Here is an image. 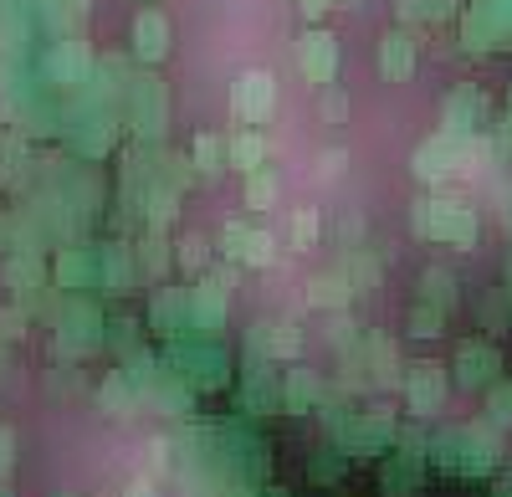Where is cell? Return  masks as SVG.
Returning a JSON list of instances; mask_svg holds the SVG:
<instances>
[{
    "label": "cell",
    "instance_id": "obj_42",
    "mask_svg": "<svg viewBox=\"0 0 512 497\" xmlns=\"http://www.w3.org/2000/svg\"><path fill=\"white\" fill-rule=\"evenodd\" d=\"M159 164H164V170H159V185L180 190V195H185V190L200 180V175H195V164H190V154H164Z\"/></svg>",
    "mask_w": 512,
    "mask_h": 497
},
{
    "label": "cell",
    "instance_id": "obj_12",
    "mask_svg": "<svg viewBox=\"0 0 512 497\" xmlns=\"http://www.w3.org/2000/svg\"><path fill=\"white\" fill-rule=\"evenodd\" d=\"M221 257L236 267H272L277 262V236L267 226H246V221H226L221 231Z\"/></svg>",
    "mask_w": 512,
    "mask_h": 497
},
{
    "label": "cell",
    "instance_id": "obj_11",
    "mask_svg": "<svg viewBox=\"0 0 512 497\" xmlns=\"http://www.w3.org/2000/svg\"><path fill=\"white\" fill-rule=\"evenodd\" d=\"M451 380L461 390H487L502 380V349L487 339H461L456 359H451Z\"/></svg>",
    "mask_w": 512,
    "mask_h": 497
},
{
    "label": "cell",
    "instance_id": "obj_44",
    "mask_svg": "<svg viewBox=\"0 0 512 497\" xmlns=\"http://www.w3.org/2000/svg\"><path fill=\"white\" fill-rule=\"evenodd\" d=\"M180 267H185V272H200V277L210 272V246H205V236H195V231L180 236Z\"/></svg>",
    "mask_w": 512,
    "mask_h": 497
},
{
    "label": "cell",
    "instance_id": "obj_47",
    "mask_svg": "<svg viewBox=\"0 0 512 497\" xmlns=\"http://www.w3.org/2000/svg\"><path fill=\"white\" fill-rule=\"evenodd\" d=\"M26 328H31V318L21 308H0V339H21Z\"/></svg>",
    "mask_w": 512,
    "mask_h": 497
},
{
    "label": "cell",
    "instance_id": "obj_27",
    "mask_svg": "<svg viewBox=\"0 0 512 497\" xmlns=\"http://www.w3.org/2000/svg\"><path fill=\"white\" fill-rule=\"evenodd\" d=\"M318 416H323V431H328V441H338V446H344L349 426L359 421V405H354V395H349V390H328V395L318 400Z\"/></svg>",
    "mask_w": 512,
    "mask_h": 497
},
{
    "label": "cell",
    "instance_id": "obj_50",
    "mask_svg": "<svg viewBox=\"0 0 512 497\" xmlns=\"http://www.w3.org/2000/svg\"><path fill=\"white\" fill-rule=\"evenodd\" d=\"M395 6H400V21H410V26H415V21H420V26L431 21V6H425V0H395Z\"/></svg>",
    "mask_w": 512,
    "mask_h": 497
},
{
    "label": "cell",
    "instance_id": "obj_8",
    "mask_svg": "<svg viewBox=\"0 0 512 497\" xmlns=\"http://www.w3.org/2000/svg\"><path fill=\"white\" fill-rule=\"evenodd\" d=\"M241 410L256 421H267L282 410V375H272V359L246 349V369H241Z\"/></svg>",
    "mask_w": 512,
    "mask_h": 497
},
{
    "label": "cell",
    "instance_id": "obj_22",
    "mask_svg": "<svg viewBox=\"0 0 512 497\" xmlns=\"http://www.w3.org/2000/svg\"><path fill=\"white\" fill-rule=\"evenodd\" d=\"M226 298L231 293H226L221 282H210V277L195 287V334H216V339L226 334V318H231Z\"/></svg>",
    "mask_w": 512,
    "mask_h": 497
},
{
    "label": "cell",
    "instance_id": "obj_59",
    "mask_svg": "<svg viewBox=\"0 0 512 497\" xmlns=\"http://www.w3.org/2000/svg\"><path fill=\"white\" fill-rule=\"evenodd\" d=\"M502 231L512 236V200H507V211H502Z\"/></svg>",
    "mask_w": 512,
    "mask_h": 497
},
{
    "label": "cell",
    "instance_id": "obj_37",
    "mask_svg": "<svg viewBox=\"0 0 512 497\" xmlns=\"http://www.w3.org/2000/svg\"><path fill=\"white\" fill-rule=\"evenodd\" d=\"M241 195H246V211H272V205H277V195H282V180H277V170H267V164H262V170H251Z\"/></svg>",
    "mask_w": 512,
    "mask_h": 497
},
{
    "label": "cell",
    "instance_id": "obj_38",
    "mask_svg": "<svg viewBox=\"0 0 512 497\" xmlns=\"http://www.w3.org/2000/svg\"><path fill=\"white\" fill-rule=\"evenodd\" d=\"M318 241H323V216L313 211V205H297L292 211V246L297 252H313Z\"/></svg>",
    "mask_w": 512,
    "mask_h": 497
},
{
    "label": "cell",
    "instance_id": "obj_40",
    "mask_svg": "<svg viewBox=\"0 0 512 497\" xmlns=\"http://www.w3.org/2000/svg\"><path fill=\"white\" fill-rule=\"evenodd\" d=\"M482 395H487V421H492L497 431H512V380H497V385H487Z\"/></svg>",
    "mask_w": 512,
    "mask_h": 497
},
{
    "label": "cell",
    "instance_id": "obj_36",
    "mask_svg": "<svg viewBox=\"0 0 512 497\" xmlns=\"http://www.w3.org/2000/svg\"><path fill=\"white\" fill-rule=\"evenodd\" d=\"M175 211H180V190L154 185V190H149V200H144V226H149V231H159V236H169V221H175Z\"/></svg>",
    "mask_w": 512,
    "mask_h": 497
},
{
    "label": "cell",
    "instance_id": "obj_34",
    "mask_svg": "<svg viewBox=\"0 0 512 497\" xmlns=\"http://www.w3.org/2000/svg\"><path fill=\"white\" fill-rule=\"evenodd\" d=\"M477 323L487 328V334H507L512 328V293L507 287H487L482 303H477Z\"/></svg>",
    "mask_w": 512,
    "mask_h": 497
},
{
    "label": "cell",
    "instance_id": "obj_18",
    "mask_svg": "<svg viewBox=\"0 0 512 497\" xmlns=\"http://www.w3.org/2000/svg\"><path fill=\"white\" fill-rule=\"evenodd\" d=\"M323 395H328V385H323L318 369L292 364L287 375H282V410H287V416H308V410H318Z\"/></svg>",
    "mask_w": 512,
    "mask_h": 497
},
{
    "label": "cell",
    "instance_id": "obj_35",
    "mask_svg": "<svg viewBox=\"0 0 512 497\" xmlns=\"http://www.w3.org/2000/svg\"><path fill=\"white\" fill-rule=\"evenodd\" d=\"M190 164H195V175L200 180H216L221 170H226V139H216V134H200L195 144H190Z\"/></svg>",
    "mask_w": 512,
    "mask_h": 497
},
{
    "label": "cell",
    "instance_id": "obj_2",
    "mask_svg": "<svg viewBox=\"0 0 512 497\" xmlns=\"http://www.w3.org/2000/svg\"><path fill=\"white\" fill-rule=\"evenodd\" d=\"M164 364L175 369V375L200 395V390H226L231 385V354H226V344L216 339V334H190V339H175L169 344V354H164Z\"/></svg>",
    "mask_w": 512,
    "mask_h": 497
},
{
    "label": "cell",
    "instance_id": "obj_62",
    "mask_svg": "<svg viewBox=\"0 0 512 497\" xmlns=\"http://www.w3.org/2000/svg\"><path fill=\"white\" fill-rule=\"evenodd\" d=\"M272 497H282V492H272Z\"/></svg>",
    "mask_w": 512,
    "mask_h": 497
},
{
    "label": "cell",
    "instance_id": "obj_20",
    "mask_svg": "<svg viewBox=\"0 0 512 497\" xmlns=\"http://www.w3.org/2000/svg\"><path fill=\"white\" fill-rule=\"evenodd\" d=\"M359 359H364V369H369L374 390H390V385H400V380H405L400 354H395V344L384 339V334H364V339H359Z\"/></svg>",
    "mask_w": 512,
    "mask_h": 497
},
{
    "label": "cell",
    "instance_id": "obj_15",
    "mask_svg": "<svg viewBox=\"0 0 512 497\" xmlns=\"http://www.w3.org/2000/svg\"><path fill=\"white\" fill-rule=\"evenodd\" d=\"M246 349L262 354V359L297 364V354H303V328H297V323H277V318H262V323H251Z\"/></svg>",
    "mask_w": 512,
    "mask_h": 497
},
{
    "label": "cell",
    "instance_id": "obj_4",
    "mask_svg": "<svg viewBox=\"0 0 512 497\" xmlns=\"http://www.w3.org/2000/svg\"><path fill=\"white\" fill-rule=\"evenodd\" d=\"M52 339H57V354H62V359L98 354V349L108 344V318H103V308H98L88 293H67Z\"/></svg>",
    "mask_w": 512,
    "mask_h": 497
},
{
    "label": "cell",
    "instance_id": "obj_10",
    "mask_svg": "<svg viewBox=\"0 0 512 497\" xmlns=\"http://www.w3.org/2000/svg\"><path fill=\"white\" fill-rule=\"evenodd\" d=\"M400 390H405V410H410V416H436V410L446 405L451 375H446V364L420 359V364H410V369H405Z\"/></svg>",
    "mask_w": 512,
    "mask_h": 497
},
{
    "label": "cell",
    "instance_id": "obj_57",
    "mask_svg": "<svg viewBox=\"0 0 512 497\" xmlns=\"http://www.w3.org/2000/svg\"><path fill=\"white\" fill-rule=\"evenodd\" d=\"M502 287H507V293H512V252L502 257Z\"/></svg>",
    "mask_w": 512,
    "mask_h": 497
},
{
    "label": "cell",
    "instance_id": "obj_43",
    "mask_svg": "<svg viewBox=\"0 0 512 497\" xmlns=\"http://www.w3.org/2000/svg\"><path fill=\"white\" fill-rule=\"evenodd\" d=\"M93 67H88V52L77 47V41H67V47L52 57V77H62V82H77V77H88Z\"/></svg>",
    "mask_w": 512,
    "mask_h": 497
},
{
    "label": "cell",
    "instance_id": "obj_30",
    "mask_svg": "<svg viewBox=\"0 0 512 497\" xmlns=\"http://www.w3.org/2000/svg\"><path fill=\"white\" fill-rule=\"evenodd\" d=\"M420 303H431V308L451 313V308L461 303V287H456V277H451L446 267H425V272H420Z\"/></svg>",
    "mask_w": 512,
    "mask_h": 497
},
{
    "label": "cell",
    "instance_id": "obj_45",
    "mask_svg": "<svg viewBox=\"0 0 512 497\" xmlns=\"http://www.w3.org/2000/svg\"><path fill=\"white\" fill-rule=\"evenodd\" d=\"M318 118L323 123H344L349 118V93L344 88H323L318 93Z\"/></svg>",
    "mask_w": 512,
    "mask_h": 497
},
{
    "label": "cell",
    "instance_id": "obj_54",
    "mask_svg": "<svg viewBox=\"0 0 512 497\" xmlns=\"http://www.w3.org/2000/svg\"><path fill=\"white\" fill-rule=\"evenodd\" d=\"M123 497H159V487H154L149 477H134V482L123 487Z\"/></svg>",
    "mask_w": 512,
    "mask_h": 497
},
{
    "label": "cell",
    "instance_id": "obj_48",
    "mask_svg": "<svg viewBox=\"0 0 512 497\" xmlns=\"http://www.w3.org/2000/svg\"><path fill=\"white\" fill-rule=\"evenodd\" d=\"M11 467H16V431L0 426V482L11 477Z\"/></svg>",
    "mask_w": 512,
    "mask_h": 497
},
{
    "label": "cell",
    "instance_id": "obj_6",
    "mask_svg": "<svg viewBox=\"0 0 512 497\" xmlns=\"http://www.w3.org/2000/svg\"><path fill=\"white\" fill-rule=\"evenodd\" d=\"M149 328L175 344V339H190L195 334V287H169L159 282V293L149 298Z\"/></svg>",
    "mask_w": 512,
    "mask_h": 497
},
{
    "label": "cell",
    "instance_id": "obj_53",
    "mask_svg": "<svg viewBox=\"0 0 512 497\" xmlns=\"http://www.w3.org/2000/svg\"><path fill=\"white\" fill-rule=\"evenodd\" d=\"M318 164H323V175H338V170H344V164H349V154H344V149H328V154H323Z\"/></svg>",
    "mask_w": 512,
    "mask_h": 497
},
{
    "label": "cell",
    "instance_id": "obj_25",
    "mask_svg": "<svg viewBox=\"0 0 512 497\" xmlns=\"http://www.w3.org/2000/svg\"><path fill=\"white\" fill-rule=\"evenodd\" d=\"M415 57H420V47L410 41V31H390L379 41V77L384 82H405L415 72Z\"/></svg>",
    "mask_w": 512,
    "mask_h": 497
},
{
    "label": "cell",
    "instance_id": "obj_41",
    "mask_svg": "<svg viewBox=\"0 0 512 497\" xmlns=\"http://www.w3.org/2000/svg\"><path fill=\"white\" fill-rule=\"evenodd\" d=\"M405 328H410V339H441V334H446V313L431 308V303H415Z\"/></svg>",
    "mask_w": 512,
    "mask_h": 497
},
{
    "label": "cell",
    "instance_id": "obj_21",
    "mask_svg": "<svg viewBox=\"0 0 512 497\" xmlns=\"http://www.w3.org/2000/svg\"><path fill=\"white\" fill-rule=\"evenodd\" d=\"M0 282L11 287V293H36V287H47L52 282V267L41 252H11V257H0Z\"/></svg>",
    "mask_w": 512,
    "mask_h": 497
},
{
    "label": "cell",
    "instance_id": "obj_1",
    "mask_svg": "<svg viewBox=\"0 0 512 497\" xmlns=\"http://www.w3.org/2000/svg\"><path fill=\"white\" fill-rule=\"evenodd\" d=\"M431 457L441 472L451 477H492L502 462V436L497 426H461V431H441L431 441Z\"/></svg>",
    "mask_w": 512,
    "mask_h": 497
},
{
    "label": "cell",
    "instance_id": "obj_28",
    "mask_svg": "<svg viewBox=\"0 0 512 497\" xmlns=\"http://www.w3.org/2000/svg\"><path fill=\"white\" fill-rule=\"evenodd\" d=\"M349 451L344 446H338V441H323L318 451H313V457H308V482H318V487H338V482H344V472H349Z\"/></svg>",
    "mask_w": 512,
    "mask_h": 497
},
{
    "label": "cell",
    "instance_id": "obj_23",
    "mask_svg": "<svg viewBox=\"0 0 512 497\" xmlns=\"http://www.w3.org/2000/svg\"><path fill=\"white\" fill-rule=\"evenodd\" d=\"M98 405H103V416H113V421H128L134 410L144 405L139 400V385L128 380V369L118 364L113 375H103V385H98Z\"/></svg>",
    "mask_w": 512,
    "mask_h": 497
},
{
    "label": "cell",
    "instance_id": "obj_9",
    "mask_svg": "<svg viewBox=\"0 0 512 497\" xmlns=\"http://www.w3.org/2000/svg\"><path fill=\"white\" fill-rule=\"evenodd\" d=\"M395 436H400L395 410H390V405H374V410H359V421H354L349 436H344V451H349L354 462H364V457H384V451L395 446Z\"/></svg>",
    "mask_w": 512,
    "mask_h": 497
},
{
    "label": "cell",
    "instance_id": "obj_61",
    "mask_svg": "<svg viewBox=\"0 0 512 497\" xmlns=\"http://www.w3.org/2000/svg\"><path fill=\"white\" fill-rule=\"evenodd\" d=\"M0 497H11V492H6V487H0Z\"/></svg>",
    "mask_w": 512,
    "mask_h": 497
},
{
    "label": "cell",
    "instance_id": "obj_60",
    "mask_svg": "<svg viewBox=\"0 0 512 497\" xmlns=\"http://www.w3.org/2000/svg\"><path fill=\"white\" fill-rule=\"evenodd\" d=\"M507 118H512V93H507Z\"/></svg>",
    "mask_w": 512,
    "mask_h": 497
},
{
    "label": "cell",
    "instance_id": "obj_56",
    "mask_svg": "<svg viewBox=\"0 0 512 497\" xmlns=\"http://www.w3.org/2000/svg\"><path fill=\"white\" fill-rule=\"evenodd\" d=\"M359 231H364L359 221H344V241H349V246H359Z\"/></svg>",
    "mask_w": 512,
    "mask_h": 497
},
{
    "label": "cell",
    "instance_id": "obj_31",
    "mask_svg": "<svg viewBox=\"0 0 512 497\" xmlns=\"http://www.w3.org/2000/svg\"><path fill=\"white\" fill-rule=\"evenodd\" d=\"M349 298H354V287L338 277V267L333 272H318L313 282H308V303L313 308H323V313H338V308H349Z\"/></svg>",
    "mask_w": 512,
    "mask_h": 497
},
{
    "label": "cell",
    "instance_id": "obj_58",
    "mask_svg": "<svg viewBox=\"0 0 512 497\" xmlns=\"http://www.w3.org/2000/svg\"><path fill=\"white\" fill-rule=\"evenodd\" d=\"M6 375H11V354H6V349H0V380H6Z\"/></svg>",
    "mask_w": 512,
    "mask_h": 497
},
{
    "label": "cell",
    "instance_id": "obj_7",
    "mask_svg": "<svg viewBox=\"0 0 512 497\" xmlns=\"http://www.w3.org/2000/svg\"><path fill=\"white\" fill-rule=\"evenodd\" d=\"M477 236H482V221H477V205H472V200L431 195V241H446V246L472 252Z\"/></svg>",
    "mask_w": 512,
    "mask_h": 497
},
{
    "label": "cell",
    "instance_id": "obj_32",
    "mask_svg": "<svg viewBox=\"0 0 512 497\" xmlns=\"http://www.w3.org/2000/svg\"><path fill=\"white\" fill-rule=\"evenodd\" d=\"M169 236H159V231H149L139 246H134V267H139V277H149V282H164V272H169Z\"/></svg>",
    "mask_w": 512,
    "mask_h": 497
},
{
    "label": "cell",
    "instance_id": "obj_39",
    "mask_svg": "<svg viewBox=\"0 0 512 497\" xmlns=\"http://www.w3.org/2000/svg\"><path fill=\"white\" fill-rule=\"evenodd\" d=\"M108 334H113L108 344L118 349V359H123V369H128V364H139V359L149 354V349H144V339H139V328H134V323H128V318H118V323H108Z\"/></svg>",
    "mask_w": 512,
    "mask_h": 497
},
{
    "label": "cell",
    "instance_id": "obj_19",
    "mask_svg": "<svg viewBox=\"0 0 512 497\" xmlns=\"http://www.w3.org/2000/svg\"><path fill=\"white\" fill-rule=\"evenodd\" d=\"M441 118H446V129H451V134H482V123H487V98H482V88L461 82V88L446 98Z\"/></svg>",
    "mask_w": 512,
    "mask_h": 497
},
{
    "label": "cell",
    "instance_id": "obj_49",
    "mask_svg": "<svg viewBox=\"0 0 512 497\" xmlns=\"http://www.w3.org/2000/svg\"><path fill=\"white\" fill-rule=\"evenodd\" d=\"M16 164H21V144H11V139H0V185H11V175H16Z\"/></svg>",
    "mask_w": 512,
    "mask_h": 497
},
{
    "label": "cell",
    "instance_id": "obj_5",
    "mask_svg": "<svg viewBox=\"0 0 512 497\" xmlns=\"http://www.w3.org/2000/svg\"><path fill=\"white\" fill-rule=\"evenodd\" d=\"M425 457H431V441L420 431H400L395 446L384 451V462H379V492L384 497H420Z\"/></svg>",
    "mask_w": 512,
    "mask_h": 497
},
{
    "label": "cell",
    "instance_id": "obj_24",
    "mask_svg": "<svg viewBox=\"0 0 512 497\" xmlns=\"http://www.w3.org/2000/svg\"><path fill=\"white\" fill-rule=\"evenodd\" d=\"M338 277H344L354 293H369V287L384 282V262H379V252H369V246H344V257H338Z\"/></svg>",
    "mask_w": 512,
    "mask_h": 497
},
{
    "label": "cell",
    "instance_id": "obj_16",
    "mask_svg": "<svg viewBox=\"0 0 512 497\" xmlns=\"http://www.w3.org/2000/svg\"><path fill=\"white\" fill-rule=\"evenodd\" d=\"M128 118H134V134L139 139H159L164 134V88L154 77L128 82Z\"/></svg>",
    "mask_w": 512,
    "mask_h": 497
},
{
    "label": "cell",
    "instance_id": "obj_33",
    "mask_svg": "<svg viewBox=\"0 0 512 497\" xmlns=\"http://www.w3.org/2000/svg\"><path fill=\"white\" fill-rule=\"evenodd\" d=\"M226 159H231V170H241V175L262 170V164H267V139L256 134V129H241V134L226 144Z\"/></svg>",
    "mask_w": 512,
    "mask_h": 497
},
{
    "label": "cell",
    "instance_id": "obj_13",
    "mask_svg": "<svg viewBox=\"0 0 512 497\" xmlns=\"http://www.w3.org/2000/svg\"><path fill=\"white\" fill-rule=\"evenodd\" d=\"M62 293H103V246H67L52 267Z\"/></svg>",
    "mask_w": 512,
    "mask_h": 497
},
{
    "label": "cell",
    "instance_id": "obj_26",
    "mask_svg": "<svg viewBox=\"0 0 512 497\" xmlns=\"http://www.w3.org/2000/svg\"><path fill=\"white\" fill-rule=\"evenodd\" d=\"M169 52V21L159 11H139L134 16V57L139 62H159Z\"/></svg>",
    "mask_w": 512,
    "mask_h": 497
},
{
    "label": "cell",
    "instance_id": "obj_17",
    "mask_svg": "<svg viewBox=\"0 0 512 497\" xmlns=\"http://www.w3.org/2000/svg\"><path fill=\"white\" fill-rule=\"evenodd\" d=\"M297 67H303V77L313 82V88H328V82L338 77V41L313 26L303 41H297Z\"/></svg>",
    "mask_w": 512,
    "mask_h": 497
},
{
    "label": "cell",
    "instance_id": "obj_14",
    "mask_svg": "<svg viewBox=\"0 0 512 497\" xmlns=\"http://www.w3.org/2000/svg\"><path fill=\"white\" fill-rule=\"evenodd\" d=\"M231 108L241 123H267L277 113V82L272 72H241L231 88Z\"/></svg>",
    "mask_w": 512,
    "mask_h": 497
},
{
    "label": "cell",
    "instance_id": "obj_55",
    "mask_svg": "<svg viewBox=\"0 0 512 497\" xmlns=\"http://www.w3.org/2000/svg\"><path fill=\"white\" fill-rule=\"evenodd\" d=\"M492 497H512V467H502V477L492 482Z\"/></svg>",
    "mask_w": 512,
    "mask_h": 497
},
{
    "label": "cell",
    "instance_id": "obj_3",
    "mask_svg": "<svg viewBox=\"0 0 512 497\" xmlns=\"http://www.w3.org/2000/svg\"><path fill=\"white\" fill-rule=\"evenodd\" d=\"M482 159V134H431L420 149H415V180L420 185H446L451 175L472 170V164Z\"/></svg>",
    "mask_w": 512,
    "mask_h": 497
},
{
    "label": "cell",
    "instance_id": "obj_29",
    "mask_svg": "<svg viewBox=\"0 0 512 497\" xmlns=\"http://www.w3.org/2000/svg\"><path fill=\"white\" fill-rule=\"evenodd\" d=\"M134 252H128L123 241H108L103 246V293H128L134 287Z\"/></svg>",
    "mask_w": 512,
    "mask_h": 497
},
{
    "label": "cell",
    "instance_id": "obj_52",
    "mask_svg": "<svg viewBox=\"0 0 512 497\" xmlns=\"http://www.w3.org/2000/svg\"><path fill=\"white\" fill-rule=\"evenodd\" d=\"M492 149H497V154H512V118H502V123H497V134H492Z\"/></svg>",
    "mask_w": 512,
    "mask_h": 497
},
{
    "label": "cell",
    "instance_id": "obj_46",
    "mask_svg": "<svg viewBox=\"0 0 512 497\" xmlns=\"http://www.w3.org/2000/svg\"><path fill=\"white\" fill-rule=\"evenodd\" d=\"M410 231H415L420 241H431V195H420V200L410 205Z\"/></svg>",
    "mask_w": 512,
    "mask_h": 497
},
{
    "label": "cell",
    "instance_id": "obj_51",
    "mask_svg": "<svg viewBox=\"0 0 512 497\" xmlns=\"http://www.w3.org/2000/svg\"><path fill=\"white\" fill-rule=\"evenodd\" d=\"M425 6H431V21H451L461 11V0H425Z\"/></svg>",
    "mask_w": 512,
    "mask_h": 497
}]
</instances>
